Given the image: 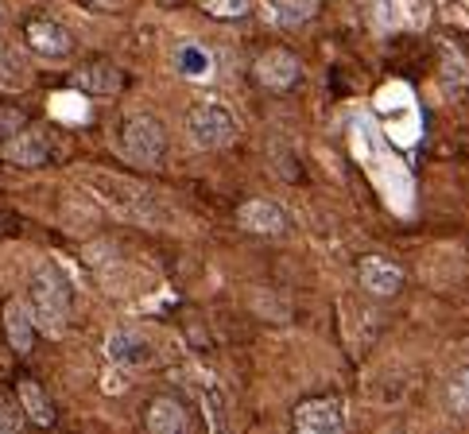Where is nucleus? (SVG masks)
<instances>
[{
    "label": "nucleus",
    "instance_id": "1",
    "mask_svg": "<svg viewBox=\"0 0 469 434\" xmlns=\"http://www.w3.org/2000/svg\"><path fill=\"white\" fill-rule=\"evenodd\" d=\"M28 302L32 314L39 322V330L47 334H62L70 322V307H74V287L67 280V272L59 264H43L35 268L32 283H28Z\"/></svg>",
    "mask_w": 469,
    "mask_h": 434
},
{
    "label": "nucleus",
    "instance_id": "2",
    "mask_svg": "<svg viewBox=\"0 0 469 434\" xmlns=\"http://www.w3.org/2000/svg\"><path fill=\"white\" fill-rule=\"evenodd\" d=\"M187 136H190L194 148L221 152L237 140V116L217 101H198L187 109Z\"/></svg>",
    "mask_w": 469,
    "mask_h": 434
},
{
    "label": "nucleus",
    "instance_id": "3",
    "mask_svg": "<svg viewBox=\"0 0 469 434\" xmlns=\"http://www.w3.org/2000/svg\"><path fill=\"white\" fill-rule=\"evenodd\" d=\"M121 152L124 160L155 167L167 155V128L155 113H128L121 125Z\"/></svg>",
    "mask_w": 469,
    "mask_h": 434
},
{
    "label": "nucleus",
    "instance_id": "4",
    "mask_svg": "<svg viewBox=\"0 0 469 434\" xmlns=\"http://www.w3.org/2000/svg\"><path fill=\"white\" fill-rule=\"evenodd\" d=\"M295 434H345V407L334 396H315L303 400L291 415Z\"/></svg>",
    "mask_w": 469,
    "mask_h": 434
},
{
    "label": "nucleus",
    "instance_id": "5",
    "mask_svg": "<svg viewBox=\"0 0 469 434\" xmlns=\"http://www.w3.org/2000/svg\"><path fill=\"white\" fill-rule=\"evenodd\" d=\"M253 78L268 89V94H288V89H295L299 78H303V67H299V55H295V51H288V47H268L264 55L256 59Z\"/></svg>",
    "mask_w": 469,
    "mask_h": 434
},
{
    "label": "nucleus",
    "instance_id": "6",
    "mask_svg": "<svg viewBox=\"0 0 469 434\" xmlns=\"http://www.w3.org/2000/svg\"><path fill=\"white\" fill-rule=\"evenodd\" d=\"M51 152H55V140H51V133L39 125H23L20 133L5 140V148H0L5 163H12V167H43L51 160Z\"/></svg>",
    "mask_w": 469,
    "mask_h": 434
},
{
    "label": "nucleus",
    "instance_id": "7",
    "mask_svg": "<svg viewBox=\"0 0 469 434\" xmlns=\"http://www.w3.org/2000/svg\"><path fill=\"white\" fill-rule=\"evenodd\" d=\"M237 226L244 233H256V236H283L291 229V217L288 209L271 199H249L237 209Z\"/></svg>",
    "mask_w": 469,
    "mask_h": 434
},
{
    "label": "nucleus",
    "instance_id": "8",
    "mask_svg": "<svg viewBox=\"0 0 469 434\" xmlns=\"http://www.w3.org/2000/svg\"><path fill=\"white\" fill-rule=\"evenodd\" d=\"M106 353H109V361H113L116 368H124V373H133V368H148V365L155 361L152 341L140 334V330H128V326H121V330L109 334Z\"/></svg>",
    "mask_w": 469,
    "mask_h": 434
},
{
    "label": "nucleus",
    "instance_id": "9",
    "mask_svg": "<svg viewBox=\"0 0 469 434\" xmlns=\"http://www.w3.org/2000/svg\"><path fill=\"white\" fill-rule=\"evenodd\" d=\"M23 43H28L35 55H43V59H62V55H70V51H74L70 32L62 28L59 20H51V16H35V20L23 23Z\"/></svg>",
    "mask_w": 469,
    "mask_h": 434
},
{
    "label": "nucleus",
    "instance_id": "10",
    "mask_svg": "<svg viewBox=\"0 0 469 434\" xmlns=\"http://www.w3.org/2000/svg\"><path fill=\"white\" fill-rule=\"evenodd\" d=\"M357 280H361L364 291H372L381 299H392V295L403 291V268L396 264V260H388V256H361Z\"/></svg>",
    "mask_w": 469,
    "mask_h": 434
},
{
    "label": "nucleus",
    "instance_id": "11",
    "mask_svg": "<svg viewBox=\"0 0 469 434\" xmlns=\"http://www.w3.org/2000/svg\"><path fill=\"white\" fill-rule=\"evenodd\" d=\"M70 86L82 89V94H94V97H113V94H121V89H124V74H121L116 62L94 59V62H86L82 70H74Z\"/></svg>",
    "mask_w": 469,
    "mask_h": 434
},
{
    "label": "nucleus",
    "instance_id": "12",
    "mask_svg": "<svg viewBox=\"0 0 469 434\" xmlns=\"http://www.w3.org/2000/svg\"><path fill=\"white\" fill-rule=\"evenodd\" d=\"M35 330H39V322H35V314H32V302H23V299H12L8 307H5V334H8V346L20 353H32L35 346Z\"/></svg>",
    "mask_w": 469,
    "mask_h": 434
},
{
    "label": "nucleus",
    "instance_id": "13",
    "mask_svg": "<svg viewBox=\"0 0 469 434\" xmlns=\"http://www.w3.org/2000/svg\"><path fill=\"white\" fill-rule=\"evenodd\" d=\"M144 427H148V434H190V415L179 400L160 396V400L148 403Z\"/></svg>",
    "mask_w": 469,
    "mask_h": 434
},
{
    "label": "nucleus",
    "instance_id": "14",
    "mask_svg": "<svg viewBox=\"0 0 469 434\" xmlns=\"http://www.w3.org/2000/svg\"><path fill=\"white\" fill-rule=\"evenodd\" d=\"M16 400H20L23 415H28L32 423H39V427H51V423H55V407H51L47 392L39 388L35 380H23V384L16 388Z\"/></svg>",
    "mask_w": 469,
    "mask_h": 434
},
{
    "label": "nucleus",
    "instance_id": "15",
    "mask_svg": "<svg viewBox=\"0 0 469 434\" xmlns=\"http://www.w3.org/2000/svg\"><path fill=\"white\" fill-rule=\"evenodd\" d=\"M268 8L280 28H299L318 16V0H268Z\"/></svg>",
    "mask_w": 469,
    "mask_h": 434
},
{
    "label": "nucleus",
    "instance_id": "16",
    "mask_svg": "<svg viewBox=\"0 0 469 434\" xmlns=\"http://www.w3.org/2000/svg\"><path fill=\"white\" fill-rule=\"evenodd\" d=\"M175 67H179V74H187V78H210L214 59H210V51H206V47L187 43V47H179Z\"/></svg>",
    "mask_w": 469,
    "mask_h": 434
},
{
    "label": "nucleus",
    "instance_id": "17",
    "mask_svg": "<svg viewBox=\"0 0 469 434\" xmlns=\"http://www.w3.org/2000/svg\"><path fill=\"white\" fill-rule=\"evenodd\" d=\"M446 407H450V415H458V419L469 415V365L454 368V376L446 380Z\"/></svg>",
    "mask_w": 469,
    "mask_h": 434
},
{
    "label": "nucleus",
    "instance_id": "18",
    "mask_svg": "<svg viewBox=\"0 0 469 434\" xmlns=\"http://www.w3.org/2000/svg\"><path fill=\"white\" fill-rule=\"evenodd\" d=\"M202 8L214 20H244L253 12V0H202Z\"/></svg>",
    "mask_w": 469,
    "mask_h": 434
},
{
    "label": "nucleus",
    "instance_id": "19",
    "mask_svg": "<svg viewBox=\"0 0 469 434\" xmlns=\"http://www.w3.org/2000/svg\"><path fill=\"white\" fill-rule=\"evenodd\" d=\"M23 125H28V116H23L20 109H0V148H5V140L16 136Z\"/></svg>",
    "mask_w": 469,
    "mask_h": 434
},
{
    "label": "nucleus",
    "instance_id": "20",
    "mask_svg": "<svg viewBox=\"0 0 469 434\" xmlns=\"http://www.w3.org/2000/svg\"><path fill=\"white\" fill-rule=\"evenodd\" d=\"M20 411L23 407L8 403L5 396H0V434H20Z\"/></svg>",
    "mask_w": 469,
    "mask_h": 434
},
{
    "label": "nucleus",
    "instance_id": "21",
    "mask_svg": "<svg viewBox=\"0 0 469 434\" xmlns=\"http://www.w3.org/2000/svg\"><path fill=\"white\" fill-rule=\"evenodd\" d=\"M0 78H5V82H12V86L23 82V62L12 59V51H5V47H0Z\"/></svg>",
    "mask_w": 469,
    "mask_h": 434
}]
</instances>
